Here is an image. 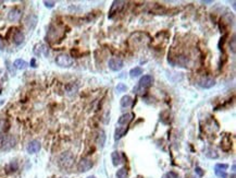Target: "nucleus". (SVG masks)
Returning a JSON list of instances; mask_svg holds the SVG:
<instances>
[{
	"label": "nucleus",
	"mask_w": 236,
	"mask_h": 178,
	"mask_svg": "<svg viewBox=\"0 0 236 178\" xmlns=\"http://www.w3.org/2000/svg\"><path fill=\"white\" fill-rule=\"evenodd\" d=\"M152 82H153V79L151 76H148L147 74V76L141 77L138 82V85H137L136 88H134V93L143 95L144 93H145V91L152 85Z\"/></svg>",
	"instance_id": "1"
},
{
	"label": "nucleus",
	"mask_w": 236,
	"mask_h": 178,
	"mask_svg": "<svg viewBox=\"0 0 236 178\" xmlns=\"http://www.w3.org/2000/svg\"><path fill=\"white\" fill-rule=\"evenodd\" d=\"M73 62H74V61H73V58L66 54H61V55H59V56H57V58H56V63L59 66V67H62V68L72 67Z\"/></svg>",
	"instance_id": "2"
},
{
	"label": "nucleus",
	"mask_w": 236,
	"mask_h": 178,
	"mask_svg": "<svg viewBox=\"0 0 236 178\" xmlns=\"http://www.w3.org/2000/svg\"><path fill=\"white\" fill-rule=\"evenodd\" d=\"M125 2L124 1H113V3L111 4V8L109 11V19H112L116 13H120L122 11V9L124 8Z\"/></svg>",
	"instance_id": "3"
},
{
	"label": "nucleus",
	"mask_w": 236,
	"mask_h": 178,
	"mask_svg": "<svg viewBox=\"0 0 236 178\" xmlns=\"http://www.w3.org/2000/svg\"><path fill=\"white\" fill-rule=\"evenodd\" d=\"M59 161H60L61 166L68 168V167H70V166H72L73 162H74V156H73L72 153L65 152V153H63V154L61 155L60 159H59Z\"/></svg>",
	"instance_id": "4"
},
{
	"label": "nucleus",
	"mask_w": 236,
	"mask_h": 178,
	"mask_svg": "<svg viewBox=\"0 0 236 178\" xmlns=\"http://www.w3.org/2000/svg\"><path fill=\"white\" fill-rule=\"evenodd\" d=\"M15 144V139L11 136H4L0 140V149L2 150H9L13 148Z\"/></svg>",
	"instance_id": "5"
},
{
	"label": "nucleus",
	"mask_w": 236,
	"mask_h": 178,
	"mask_svg": "<svg viewBox=\"0 0 236 178\" xmlns=\"http://www.w3.org/2000/svg\"><path fill=\"white\" fill-rule=\"evenodd\" d=\"M109 68L112 70V71H120L123 68L124 63H123V60L121 58H116V57H112L109 60Z\"/></svg>",
	"instance_id": "6"
},
{
	"label": "nucleus",
	"mask_w": 236,
	"mask_h": 178,
	"mask_svg": "<svg viewBox=\"0 0 236 178\" xmlns=\"http://www.w3.org/2000/svg\"><path fill=\"white\" fill-rule=\"evenodd\" d=\"M91 167H93V162L89 159H82L80 161L79 165H77V170L81 173H85L87 170H90Z\"/></svg>",
	"instance_id": "7"
},
{
	"label": "nucleus",
	"mask_w": 236,
	"mask_h": 178,
	"mask_svg": "<svg viewBox=\"0 0 236 178\" xmlns=\"http://www.w3.org/2000/svg\"><path fill=\"white\" fill-rule=\"evenodd\" d=\"M40 149H42V144H40V142L37 140L31 141V142L28 143V145H27V152H28L29 154H35V153L39 152Z\"/></svg>",
	"instance_id": "8"
},
{
	"label": "nucleus",
	"mask_w": 236,
	"mask_h": 178,
	"mask_svg": "<svg viewBox=\"0 0 236 178\" xmlns=\"http://www.w3.org/2000/svg\"><path fill=\"white\" fill-rule=\"evenodd\" d=\"M149 36L147 35V34H145L144 33V35L141 36V38H138L137 37V35H136V33L135 34H133V36L131 37V40L132 42H134V44L135 45H137V44H141V45H146L147 44L148 42H149Z\"/></svg>",
	"instance_id": "9"
},
{
	"label": "nucleus",
	"mask_w": 236,
	"mask_h": 178,
	"mask_svg": "<svg viewBox=\"0 0 236 178\" xmlns=\"http://www.w3.org/2000/svg\"><path fill=\"white\" fill-rule=\"evenodd\" d=\"M214 84H215V80L213 78H210V77L203 78V79H201L200 81H199V85L203 89H210L212 88V86H214Z\"/></svg>",
	"instance_id": "10"
},
{
	"label": "nucleus",
	"mask_w": 236,
	"mask_h": 178,
	"mask_svg": "<svg viewBox=\"0 0 236 178\" xmlns=\"http://www.w3.org/2000/svg\"><path fill=\"white\" fill-rule=\"evenodd\" d=\"M133 117H134L133 114H124V115H122L120 118H119L118 125L119 126H127V125L133 120Z\"/></svg>",
	"instance_id": "11"
},
{
	"label": "nucleus",
	"mask_w": 236,
	"mask_h": 178,
	"mask_svg": "<svg viewBox=\"0 0 236 178\" xmlns=\"http://www.w3.org/2000/svg\"><path fill=\"white\" fill-rule=\"evenodd\" d=\"M20 18H21V11H20L19 9L14 8V9H12V10L9 11L8 19L10 20V21L17 22V21H19V20H20Z\"/></svg>",
	"instance_id": "12"
},
{
	"label": "nucleus",
	"mask_w": 236,
	"mask_h": 178,
	"mask_svg": "<svg viewBox=\"0 0 236 178\" xmlns=\"http://www.w3.org/2000/svg\"><path fill=\"white\" fill-rule=\"evenodd\" d=\"M111 159H112V163H113V165H114V166H118V165H120L121 163H123V157H122V154H121L120 152H118V151L112 152V154H111Z\"/></svg>",
	"instance_id": "13"
},
{
	"label": "nucleus",
	"mask_w": 236,
	"mask_h": 178,
	"mask_svg": "<svg viewBox=\"0 0 236 178\" xmlns=\"http://www.w3.org/2000/svg\"><path fill=\"white\" fill-rule=\"evenodd\" d=\"M221 148H222V150L225 151V152H228V151H230V150H231V148H232V141H231V139H230V137H228V136H225L223 139H222Z\"/></svg>",
	"instance_id": "14"
},
{
	"label": "nucleus",
	"mask_w": 236,
	"mask_h": 178,
	"mask_svg": "<svg viewBox=\"0 0 236 178\" xmlns=\"http://www.w3.org/2000/svg\"><path fill=\"white\" fill-rule=\"evenodd\" d=\"M34 52H35L37 56H40V55H45V56H48V48L46 45L44 44H38L35 46L34 48Z\"/></svg>",
	"instance_id": "15"
},
{
	"label": "nucleus",
	"mask_w": 236,
	"mask_h": 178,
	"mask_svg": "<svg viewBox=\"0 0 236 178\" xmlns=\"http://www.w3.org/2000/svg\"><path fill=\"white\" fill-rule=\"evenodd\" d=\"M12 40L17 46H19V45H21L22 43L24 42V34H23L21 31H17L14 33V35H13Z\"/></svg>",
	"instance_id": "16"
},
{
	"label": "nucleus",
	"mask_w": 236,
	"mask_h": 178,
	"mask_svg": "<svg viewBox=\"0 0 236 178\" xmlns=\"http://www.w3.org/2000/svg\"><path fill=\"white\" fill-rule=\"evenodd\" d=\"M9 129V124L7 119L4 118H0V140L4 137V132Z\"/></svg>",
	"instance_id": "17"
},
{
	"label": "nucleus",
	"mask_w": 236,
	"mask_h": 178,
	"mask_svg": "<svg viewBox=\"0 0 236 178\" xmlns=\"http://www.w3.org/2000/svg\"><path fill=\"white\" fill-rule=\"evenodd\" d=\"M105 143H106V133H105L104 130H100L99 133H98V138H97V144L100 149L105 147Z\"/></svg>",
	"instance_id": "18"
},
{
	"label": "nucleus",
	"mask_w": 236,
	"mask_h": 178,
	"mask_svg": "<svg viewBox=\"0 0 236 178\" xmlns=\"http://www.w3.org/2000/svg\"><path fill=\"white\" fill-rule=\"evenodd\" d=\"M36 23H37V17L36 15H29L28 18L26 19V26L28 27V29H34L36 25Z\"/></svg>",
	"instance_id": "19"
},
{
	"label": "nucleus",
	"mask_w": 236,
	"mask_h": 178,
	"mask_svg": "<svg viewBox=\"0 0 236 178\" xmlns=\"http://www.w3.org/2000/svg\"><path fill=\"white\" fill-rule=\"evenodd\" d=\"M132 104H133V100L129 95H124V96L121 99V106L122 107H130Z\"/></svg>",
	"instance_id": "20"
},
{
	"label": "nucleus",
	"mask_w": 236,
	"mask_h": 178,
	"mask_svg": "<svg viewBox=\"0 0 236 178\" xmlns=\"http://www.w3.org/2000/svg\"><path fill=\"white\" fill-rule=\"evenodd\" d=\"M13 66H14L17 69L23 70V69H25L28 65H27L26 61L23 60V59H17V60L14 61V63H13Z\"/></svg>",
	"instance_id": "21"
},
{
	"label": "nucleus",
	"mask_w": 236,
	"mask_h": 178,
	"mask_svg": "<svg viewBox=\"0 0 236 178\" xmlns=\"http://www.w3.org/2000/svg\"><path fill=\"white\" fill-rule=\"evenodd\" d=\"M126 131H127V128H120V127L116 128L115 134H114V139H115V140H120V139L126 133Z\"/></svg>",
	"instance_id": "22"
},
{
	"label": "nucleus",
	"mask_w": 236,
	"mask_h": 178,
	"mask_svg": "<svg viewBox=\"0 0 236 178\" xmlns=\"http://www.w3.org/2000/svg\"><path fill=\"white\" fill-rule=\"evenodd\" d=\"M77 89H79L77 84L71 83V84H69V85H66L65 91H66V93H68L69 95H73V94H75V93H76Z\"/></svg>",
	"instance_id": "23"
},
{
	"label": "nucleus",
	"mask_w": 236,
	"mask_h": 178,
	"mask_svg": "<svg viewBox=\"0 0 236 178\" xmlns=\"http://www.w3.org/2000/svg\"><path fill=\"white\" fill-rule=\"evenodd\" d=\"M141 74H143V69H141V67H135L130 71L131 78H136V77L141 76Z\"/></svg>",
	"instance_id": "24"
},
{
	"label": "nucleus",
	"mask_w": 236,
	"mask_h": 178,
	"mask_svg": "<svg viewBox=\"0 0 236 178\" xmlns=\"http://www.w3.org/2000/svg\"><path fill=\"white\" fill-rule=\"evenodd\" d=\"M127 170L125 167H122L116 172V178H126Z\"/></svg>",
	"instance_id": "25"
},
{
	"label": "nucleus",
	"mask_w": 236,
	"mask_h": 178,
	"mask_svg": "<svg viewBox=\"0 0 236 178\" xmlns=\"http://www.w3.org/2000/svg\"><path fill=\"white\" fill-rule=\"evenodd\" d=\"M214 173H215V175H217L218 177H221V178H225L226 177L225 170H219V168L214 167Z\"/></svg>",
	"instance_id": "26"
},
{
	"label": "nucleus",
	"mask_w": 236,
	"mask_h": 178,
	"mask_svg": "<svg viewBox=\"0 0 236 178\" xmlns=\"http://www.w3.org/2000/svg\"><path fill=\"white\" fill-rule=\"evenodd\" d=\"M162 178H178V175L175 172H168L162 176Z\"/></svg>",
	"instance_id": "27"
},
{
	"label": "nucleus",
	"mask_w": 236,
	"mask_h": 178,
	"mask_svg": "<svg viewBox=\"0 0 236 178\" xmlns=\"http://www.w3.org/2000/svg\"><path fill=\"white\" fill-rule=\"evenodd\" d=\"M127 90L126 85H124L123 83H120L118 84V86H116V91H118V93H122V92H125V91Z\"/></svg>",
	"instance_id": "28"
},
{
	"label": "nucleus",
	"mask_w": 236,
	"mask_h": 178,
	"mask_svg": "<svg viewBox=\"0 0 236 178\" xmlns=\"http://www.w3.org/2000/svg\"><path fill=\"white\" fill-rule=\"evenodd\" d=\"M9 167H10V172H15L18 170V163L17 162H12V163H10Z\"/></svg>",
	"instance_id": "29"
},
{
	"label": "nucleus",
	"mask_w": 236,
	"mask_h": 178,
	"mask_svg": "<svg viewBox=\"0 0 236 178\" xmlns=\"http://www.w3.org/2000/svg\"><path fill=\"white\" fill-rule=\"evenodd\" d=\"M215 167L219 168V170H226L228 168V164H217Z\"/></svg>",
	"instance_id": "30"
},
{
	"label": "nucleus",
	"mask_w": 236,
	"mask_h": 178,
	"mask_svg": "<svg viewBox=\"0 0 236 178\" xmlns=\"http://www.w3.org/2000/svg\"><path fill=\"white\" fill-rule=\"evenodd\" d=\"M44 3H45V6L47 7V8H52V7H54V1H44Z\"/></svg>",
	"instance_id": "31"
},
{
	"label": "nucleus",
	"mask_w": 236,
	"mask_h": 178,
	"mask_svg": "<svg viewBox=\"0 0 236 178\" xmlns=\"http://www.w3.org/2000/svg\"><path fill=\"white\" fill-rule=\"evenodd\" d=\"M195 172H196V174H198V176H203V170H201L200 167H196L195 168Z\"/></svg>",
	"instance_id": "32"
},
{
	"label": "nucleus",
	"mask_w": 236,
	"mask_h": 178,
	"mask_svg": "<svg viewBox=\"0 0 236 178\" xmlns=\"http://www.w3.org/2000/svg\"><path fill=\"white\" fill-rule=\"evenodd\" d=\"M4 47H6V44H4V40H2V37L0 36V51H3Z\"/></svg>",
	"instance_id": "33"
},
{
	"label": "nucleus",
	"mask_w": 236,
	"mask_h": 178,
	"mask_svg": "<svg viewBox=\"0 0 236 178\" xmlns=\"http://www.w3.org/2000/svg\"><path fill=\"white\" fill-rule=\"evenodd\" d=\"M31 66H32V67H34V68H35L36 67V63H35V59H32V61H31Z\"/></svg>",
	"instance_id": "34"
},
{
	"label": "nucleus",
	"mask_w": 236,
	"mask_h": 178,
	"mask_svg": "<svg viewBox=\"0 0 236 178\" xmlns=\"http://www.w3.org/2000/svg\"><path fill=\"white\" fill-rule=\"evenodd\" d=\"M87 178H96L95 176H89V177H87Z\"/></svg>",
	"instance_id": "35"
}]
</instances>
